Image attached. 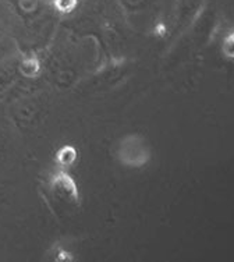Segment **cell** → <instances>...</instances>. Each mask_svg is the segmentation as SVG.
<instances>
[{"label": "cell", "instance_id": "cell-7", "mask_svg": "<svg viewBox=\"0 0 234 262\" xmlns=\"http://www.w3.org/2000/svg\"><path fill=\"white\" fill-rule=\"evenodd\" d=\"M9 57V49H7V46L3 40H0V61H3L5 59Z\"/></svg>", "mask_w": 234, "mask_h": 262}, {"label": "cell", "instance_id": "cell-5", "mask_svg": "<svg viewBox=\"0 0 234 262\" xmlns=\"http://www.w3.org/2000/svg\"><path fill=\"white\" fill-rule=\"evenodd\" d=\"M78 2L80 0H52V6L59 14H70L77 9Z\"/></svg>", "mask_w": 234, "mask_h": 262}, {"label": "cell", "instance_id": "cell-4", "mask_svg": "<svg viewBox=\"0 0 234 262\" xmlns=\"http://www.w3.org/2000/svg\"><path fill=\"white\" fill-rule=\"evenodd\" d=\"M15 5L22 14H34L42 7V0H15Z\"/></svg>", "mask_w": 234, "mask_h": 262}, {"label": "cell", "instance_id": "cell-1", "mask_svg": "<svg viewBox=\"0 0 234 262\" xmlns=\"http://www.w3.org/2000/svg\"><path fill=\"white\" fill-rule=\"evenodd\" d=\"M20 76L18 57H7L3 61H0V92H5L11 88Z\"/></svg>", "mask_w": 234, "mask_h": 262}, {"label": "cell", "instance_id": "cell-6", "mask_svg": "<svg viewBox=\"0 0 234 262\" xmlns=\"http://www.w3.org/2000/svg\"><path fill=\"white\" fill-rule=\"evenodd\" d=\"M120 2H122V5L124 9L135 11L139 10V9L147 3V0H120Z\"/></svg>", "mask_w": 234, "mask_h": 262}, {"label": "cell", "instance_id": "cell-3", "mask_svg": "<svg viewBox=\"0 0 234 262\" xmlns=\"http://www.w3.org/2000/svg\"><path fill=\"white\" fill-rule=\"evenodd\" d=\"M20 73L22 77L34 78L39 73V61L35 57H24L20 59Z\"/></svg>", "mask_w": 234, "mask_h": 262}, {"label": "cell", "instance_id": "cell-2", "mask_svg": "<svg viewBox=\"0 0 234 262\" xmlns=\"http://www.w3.org/2000/svg\"><path fill=\"white\" fill-rule=\"evenodd\" d=\"M39 116H41V106H38L34 102H28L17 109L15 121L20 127H28L35 124Z\"/></svg>", "mask_w": 234, "mask_h": 262}]
</instances>
